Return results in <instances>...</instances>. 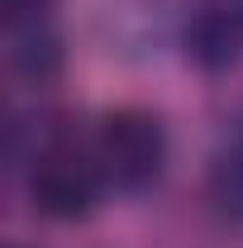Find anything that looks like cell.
<instances>
[{"mask_svg": "<svg viewBox=\"0 0 243 248\" xmlns=\"http://www.w3.org/2000/svg\"><path fill=\"white\" fill-rule=\"evenodd\" d=\"M162 153H167L162 124L143 110H120L95 134V157L120 186H143L162 167Z\"/></svg>", "mask_w": 243, "mask_h": 248, "instance_id": "obj_1", "label": "cell"}, {"mask_svg": "<svg viewBox=\"0 0 243 248\" xmlns=\"http://www.w3.org/2000/svg\"><path fill=\"white\" fill-rule=\"evenodd\" d=\"M29 196L48 219H81L95 201V177L76 153H48L29 177Z\"/></svg>", "mask_w": 243, "mask_h": 248, "instance_id": "obj_2", "label": "cell"}]
</instances>
